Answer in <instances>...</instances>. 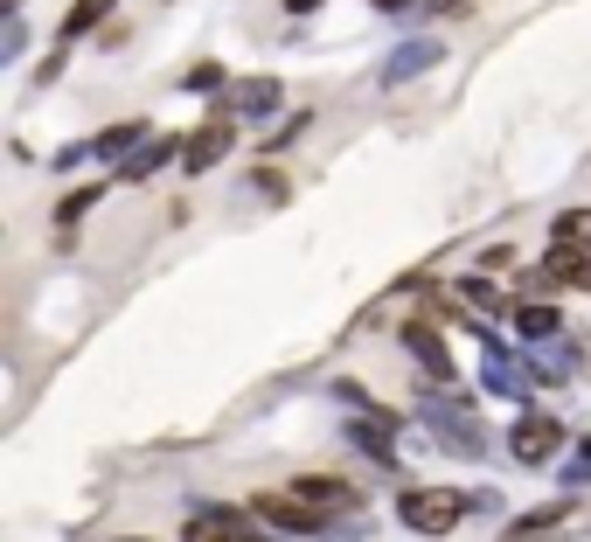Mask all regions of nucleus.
Here are the masks:
<instances>
[{
    "label": "nucleus",
    "mask_w": 591,
    "mask_h": 542,
    "mask_svg": "<svg viewBox=\"0 0 591 542\" xmlns=\"http://www.w3.org/2000/svg\"><path fill=\"white\" fill-rule=\"evenodd\" d=\"M188 542H251V536L230 508H202V515H188Z\"/></svg>",
    "instance_id": "obj_7"
},
{
    "label": "nucleus",
    "mask_w": 591,
    "mask_h": 542,
    "mask_svg": "<svg viewBox=\"0 0 591 542\" xmlns=\"http://www.w3.org/2000/svg\"><path fill=\"white\" fill-rule=\"evenodd\" d=\"M286 7H293V14H313V7H320V0H286Z\"/></svg>",
    "instance_id": "obj_23"
},
{
    "label": "nucleus",
    "mask_w": 591,
    "mask_h": 542,
    "mask_svg": "<svg viewBox=\"0 0 591 542\" xmlns=\"http://www.w3.org/2000/svg\"><path fill=\"white\" fill-rule=\"evenodd\" d=\"M188 84H195V91H216V84H223V70H216V63H202V70H188Z\"/></svg>",
    "instance_id": "obj_22"
},
{
    "label": "nucleus",
    "mask_w": 591,
    "mask_h": 542,
    "mask_svg": "<svg viewBox=\"0 0 591 542\" xmlns=\"http://www.w3.org/2000/svg\"><path fill=\"white\" fill-rule=\"evenodd\" d=\"M459 292H466V306H480V313H494V306H508V299H501V292H494L487 278H466Z\"/></svg>",
    "instance_id": "obj_18"
},
{
    "label": "nucleus",
    "mask_w": 591,
    "mask_h": 542,
    "mask_svg": "<svg viewBox=\"0 0 591 542\" xmlns=\"http://www.w3.org/2000/svg\"><path fill=\"white\" fill-rule=\"evenodd\" d=\"M536 376H543V383H564V376H571V355H564V348H543V355H536Z\"/></svg>",
    "instance_id": "obj_19"
},
{
    "label": "nucleus",
    "mask_w": 591,
    "mask_h": 542,
    "mask_svg": "<svg viewBox=\"0 0 591 542\" xmlns=\"http://www.w3.org/2000/svg\"><path fill=\"white\" fill-rule=\"evenodd\" d=\"M564 480H571V487H585V480H591V438L571 452V459H564Z\"/></svg>",
    "instance_id": "obj_20"
},
{
    "label": "nucleus",
    "mask_w": 591,
    "mask_h": 542,
    "mask_svg": "<svg viewBox=\"0 0 591 542\" xmlns=\"http://www.w3.org/2000/svg\"><path fill=\"white\" fill-rule=\"evenodd\" d=\"M487 390H501V397H522V390H529V369H522L508 348H494V355H487Z\"/></svg>",
    "instance_id": "obj_9"
},
{
    "label": "nucleus",
    "mask_w": 591,
    "mask_h": 542,
    "mask_svg": "<svg viewBox=\"0 0 591 542\" xmlns=\"http://www.w3.org/2000/svg\"><path fill=\"white\" fill-rule=\"evenodd\" d=\"M348 438H355L376 466H397V431H390L383 417H355V424H348Z\"/></svg>",
    "instance_id": "obj_6"
},
{
    "label": "nucleus",
    "mask_w": 591,
    "mask_h": 542,
    "mask_svg": "<svg viewBox=\"0 0 591 542\" xmlns=\"http://www.w3.org/2000/svg\"><path fill=\"white\" fill-rule=\"evenodd\" d=\"M425 431H432L439 445H452V452H466V459L487 452V431L473 424V410L459 404V397H432V404H425Z\"/></svg>",
    "instance_id": "obj_1"
},
{
    "label": "nucleus",
    "mask_w": 591,
    "mask_h": 542,
    "mask_svg": "<svg viewBox=\"0 0 591 542\" xmlns=\"http://www.w3.org/2000/svg\"><path fill=\"white\" fill-rule=\"evenodd\" d=\"M98 14H112V0H77V7L63 14V35H84V28H98Z\"/></svg>",
    "instance_id": "obj_17"
},
{
    "label": "nucleus",
    "mask_w": 591,
    "mask_h": 542,
    "mask_svg": "<svg viewBox=\"0 0 591 542\" xmlns=\"http://www.w3.org/2000/svg\"><path fill=\"white\" fill-rule=\"evenodd\" d=\"M445 7H466V0H445Z\"/></svg>",
    "instance_id": "obj_25"
},
{
    "label": "nucleus",
    "mask_w": 591,
    "mask_h": 542,
    "mask_svg": "<svg viewBox=\"0 0 591 542\" xmlns=\"http://www.w3.org/2000/svg\"><path fill=\"white\" fill-rule=\"evenodd\" d=\"M251 181H258V195H279V202H286V174H272V167H258Z\"/></svg>",
    "instance_id": "obj_21"
},
{
    "label": "nucleus",
    "mask_w": 591,
    "mask_h": 542,
    "mask_svg": "<svg viewBox=\"0 0 591 542\" xmlns=\"http://www.w3.org/2000/svg\"><path fill=\"white\" fill-rule=\"evenodd\" d=\"M508 452H515V459H522V466H550V459H557V452H564V424H557V417H543V410H536V417H522V424H515V431H508Z\"/></svg>",
    "instance_id": "obj_3"
},
{
    "label": "nucleus",
    "mask_w": 591,
    "mask_h": 542,
    "mask_svg": "<svg viewBox=\"0 0 591 542\" xmlns=\"http://www.w3.org/2000/svg\"><path fill=\"white\" fill-rule=\"evenodd\" d=\"M550 529H564V501H550V508H536V515H522L508 536L515 542H529V536H550Z\"/></svg>",
    "instance_id": "obj_13"
},
{
    "label": "nucleus",
    "mask_w": 591,
    "mask_h": 542,
    "mask_svg": "<svg viewBox=\"0 0 591 542\" xmlns=\"http://www.w3.org/2000/svg\"><path fill=\"white\" fill-rule=\"evenodd\" d=\"M230 105H237V112H272V105H279V77H251V84H237Z\"/></svg>",
    "instance_id": "obj_12"
},
{
    "label": "nucleus",
    "mask_w": 591,
    "mask_h": 542,
    "mask_svg": "<svg viewBox=\"0 0 591 542\" xmlns=\"http://www.w3.org/2000/svg\"><path fill=\"white\" fill-rule=\"evenodd\" d=\"M459 508H466V494H452V487H411L397 515H404L418 536H445V529H459Z\"/></svg>",
    "instance_id": "obj_2"
},
{
    "label": "nucleus",
    "mask_w": 591,
    "mask_h": 542,
    "mask_svg": "<svg viewBox=\"0 0 591 542\" xmlns=\"http://www.w3.org/2000/svg\"><path fill=\"white\" fill-rule=\"evenodd\" d=\"M167 153H174V139H147L140 153H126V160H119V181H147V174H160V167H167Z\"/></svg>",
    "instance_id": "obj_11"
},
{
    "label": "nucleus",
    "mask_w": 591,
    "mask_h": 542,
    "mask_svg": "<svg viewBox=\"0 0 591 542\" xmlns=\"http://www.w3.org/2000/svg\"><path fill=\"white\" fill-rule=\"evenodd\" d=\"M7 7H21V0H7Z\"/></svg>",
    "instance_id": "obj_26"
},
{
    "label": "nucleus",
    "mask_w": 591,
    "mask_h": 542,
    "mask_svg": "<svg viewBox=\"0 0 591 542\" xmlns=\"http://www.w3.org/2000/svg\"><path fill=\"white\" fill-rule=\"evenodd\" d=\"M230 139H237V126H230V112H216V119H209L202 133H195V139H188V146H181V160H188V174H202V167H216V160L230 153Z\"/></svg>",
    "instance_id": "obj_4"
},
{
    "label": "nucleus",
    "mask_w": 591,
    "mask_h": 542,
    "mask_svg": "<svg viewBox=\"0 0 591 542\" xmlns=\"http://www.w3.org/2000/svg\"><path fill=\"white\" fill-rule=\"evenodd\" d=\"M404 341H411V355H418V362H425V369H445V376H452V362H445L439 334H432V327H425V320H418V327H411V334H404Z\"/></svg>",
    "instance_id": "obj_14"
},
{
    "label": "nucleus",
    "mask_w": 591,
    "mask_h": 542,
    "mask_svg": "<svg viewBox=\"0 0 591 542\" xmlns=\"http://www.w3.org/2000/svg\"><path fill=\"white\" fill-rule=\"evenodd\" d=\"M376 7H411V0H376Z\"/></svg>",
    "instance_id": "obj_24"
},
{
    "label": "nucleus",
    "mask_w": 591,
    "mask_h": 542,
    "mask_svg": "<svg viewBox=\"0 0 591 542\" xmlns=\"http://www.w3.org/2000/svg\"><path fill=\"white\" fill-rule=\"evenodd\" d=\"M515 327H522L529 341H550V334H557V313H550V306H522V313H515Z\"/></svg>",
    "instance_id": "obj_16"
},
{
    "label": "nucleus",
    "mask_w": 591,
    "mask_h": 542,
    "mask_svg": "<svg viewBox=\"0 0 591 542\" xmlns=\"http://www.w3.org/2000/svg\"><path fill=\"white\" fill-rule=\"evenodd\" d=\"M432 63H439V42H404V49L390 56V70H383V77H390V84H411V77H418V70H432Z\"/></svg>",
    "instance_id": "obj_8"
},
{
    "label": "nucleus",
    "mask_w": 591,
    "mask_h": 542,
    "mask_svg": "<svg viewBox=\"0 0 591 542\" xmlns=\"http://www.w3.org/2000/svg\"><path fill=\"white\" fill-rule=\"evenodd\" d=\"M258 515H265V522H279V529H299V536H313V529L327 522V515H320L313 501H299V494H265V501H258Z\"/></svg>",
    "instance_id": "obj_5"
},
{
    "label": "nucleus",
    "mask_w": 591,
    "mask_h": 542,
    "mask_svg": "<svg viewBox=\"0 0 591 542\" xmlns=\"http://www.w3.org/2000/svg\"><path fill=\"white\" fill-rule=\"evenodd\" d=\"M140 146H147V126H140V119H126V126L98 133V153H140Z\"/></svg>",
    "instance_id": "obj_15"
},
{
    "label": "nucleus",
    "mask_w": 591,
    "mask_h": 542,
    "mask_svg": "<svg viewBox=\"0 0 591 542\" xmlns=\"http://www.w3.org/2000/svg\"><path fill=\"white\" fill-rule=\"evenodd\" d=\"M293 494H299V501H313L320 515H327V508H355V487H341V480H327V473H313V480H299Z\"/></svg>",
    "instance_id": "obj_10"
}]
</instances>
